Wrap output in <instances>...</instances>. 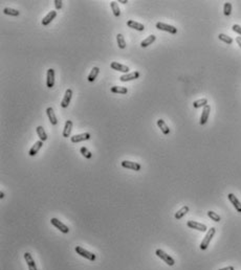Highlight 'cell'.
Listing matches in <instances>:
<instances>
[{
    "mask_svg": "<svg viewBox=\"0 0 241 270\" xmlns=\"http://www.w3.org/2000/svg\"><path fill=\"white\" fill-rule=\"evenodd\" d=\"M74 250H76V252L79 254V256H81L82 258H85V259H87V260H89V261H95V259H96V257H95V253H92V252H90V251H88V250H86V249H84L83 247H81V246H77L76 248H74Z\"/></svg>",
    "mask_w": 241,
    "mask_h": 270,
    "instance_id": "6da1fadb",
    "label": "cell"
},
{
    "mask_svg": "<svg viewBox=\"0 0 241 270\" xmlns=\"http://www.w3.org/2000/svg\"><path fill=\"white\" fill-rule=\"evenodd\" d=\"M215 232H216V229L214 228V227H212V228L209 229V232H207L206 237H204V239L203 240V242H201V244H200V249L201 250H206L207 249L208 246H209V244H210V242H211V240H212L214 235H215Z\"/></svg>",
    "mask_w": 241,
    "mask_h": 270,
    "instance_id": "7a4b0ae2",
    "label": "cell"
},
{
    "mask_svg": "<svg viewBox=\"0 0 241 270\" xmlns=\"http://www.w3.org/2000/svg\"><path fill=\"white\" fill-rule=\"evenodd\" d=\"M155 254H156V256H157L158 258H161V259L164 261V262L167 264V265H169V266H173L174 264H175V261L173 260V258H171L170 256H169V254L166 253L164 250L157 249V250L155 251Z\"/></svg>",
    "mask_w": 241,
    "mask_h": 270,
    "instance_id": "3957f363",
    "label": "cell"
},
{
    "mask_svg": "<svg viewBox=\"0 0 241 270\" xmlns=\"http://www.w3.org/2000/svg\"><path fill=\"white\" fill-rule=\"evenodd\" d=\"M50 223H52L55 227H57L58 229H60V232H62L63 233H68V232H69L68 226H66L64 223H62L61 221H59L57 218H52V220H50Z\"/></svg>",
    "mask_w": 241,
    "mask_h": 270,
    "instance_id": "277c9868",
    "label": "cell"
},
{
    "mask_svg": "<svg viewBox=\"0 0 241 270\" xmlns=\"http://www.w3.org/2000/svg\"><path fill=\"white\" fill-rule=\"evenodd\" d=\"M156 28L161 29V31L168 32H170V34H176V32H177V28H175V26L166 24V23H162V22H157V23H156Z\"/></svg>",
    "mask_w": 241,
    "mask_h": 270,
    "instance_id": "5b68a950",
    "label": "cell"
},
{
    "mask_svg": "<svg viewBox=\"0 0 241 270\" xmlns=\"http://www.w3.org/2000/svg\"><path fill=\"white\" fill-rule=\"evenodd\" d=\"M187 225H188V227H190V228L199 230V232H207V230H208V227L206 226V225L201 224V223H198V222H196V221H188Z\"/></svg>",
    "mask_w": 241,
    "mask_h": 270,
    "instance_id": "8992f818",
    "label": "cell"
},
{
    "mask_svg": "<svg viewBox=\"0 0 241 270\" xmlns=\"http://www.w3.org/2000/svg\"><path fill=\"white\" fill-rule=\"evenodd\" d=\"M55 85V70L49 68L46 73V86L48 88H52Z\"/></svg>",
    "mask_w": 241,
    "mask_h": 270,
    "instance_id": "52a82bcc",
    "label": "cell"
},
{
    "mask_svg": "<svg viewBox=\"0 0 241 270\" xmlns=\"http://www.w3.org/2000/svg\"><path fill=\"white\" fill-rule=\"evenodd\" d=\"M122 167L125 168V169H130L133 171H140L141 166L137 162H133V161H129V160H124L122 161Z\"/></svg>",
    "mask_w": 241,
    "mask_h": 270,
    "instance_id": "ba28073f",
    "label": "cell"
},
{
    "mask_svg": "<svg viewBox=\"0 0 241 270\" xmlns=\"http://www.w3.org/2000/svg\"><path fill=\"white\" fill-rule=\"evenodd\" d=\"M110 67L112 68L113 70H117V71H120V72H125V73H128L129 72V67L126 65H123V64H120L119 62H112L110 64Z\"/></svg>",
    "mask_w": 241,
    "mask_h": 270,
    "instance_id": "9c48e42d",
    "label": "cell"
},
{
    "mask_svg": "<svg viewBox=\"0 0 241 270\" xmlns=\"http://www.w3.org/2000/svg\"><path fill=\"white\" fill-rule=\"evenodd\" d=\"M140 78V72L138 71H133V72L130 73H126L124 76H122L120 78V80L122 82H129V81H133L135 79H138Z\"/></svg>",
    "mask_w": 241,
    "mask_h": 270,
    "instance_id": "30bf717a",
    "label": "cell"
},
{
    "mask_svg": "<svg viewBox=\"0 0 241 270\" xmlns=\"http://www.w3.org/2000/svg\"><path fill=\"white\" fill-rule=\"evenodd\" d=\"M89 138H90L89 133H82V134H78V135H74V136L70 137V140H71V142L78 143L80 142H84V140H88Z\"/></svg>",
    "mask_w": 241,
    "mask_h": 270,
    "instance_id": "8fae6325",
    "label": "cell"
},
{
    "mask_svg": "<svg viewBox=\"0 0 241 270\" xmlns=\"http://www.w3.org/2000/svg\"><path fill=\"white\" fill-rule=\"evenodd\" d=\"M71 97H72V90L71 89H67L65 91V94H64V98L61 102V107L62 108H67L69 103H70V100H71Z\"/></svg>",
    "mask_w": 241,
    "mask_h": 270,
    "instance_id": "7c38bea8",
    "label": "cell"
},
{
    "mask_svg": "<svg viewBox=\"0 0 241 270\" xmlns=\"http://www.w3.org/2000/svg\"><path fill=\"white\" fill-rule=\"evenodd\" d=\"M24 259L26 261V264L28 266V270H37V267H36V263L34 259H33L32 254L29 252H25L24 253Z\"/></svg>",
    "mask_w": 241,
    "mask_h": 270,
    "instance_id": "4fadbf2b",
    "label": "cell"
},
{
    "mask_svg": "<svg viewBox=\"0 0 241 270\" xmlns=\"http://www.w3.org/2000/svg\"><path fill=\"white\" fill-rule=\"evenodd\" d=\"M228 200L231 201L232 204L234 205V208H236V211L238 212H241V203H240V201L237 199V197L235 196L234 194H228Z\"/></svg>",
    "mask_w": 241,
    "mask_h": 270,
    "instance_id": "5bb4252c",
    "label": "cell"
},
{
    "mask_svg": "<svg viewBox=\"0 0 241 270\" xmlns=\"http://www.w3.org/2000/svg\"><path fill=\"white\" fill-rule=\"evenodd\" d=\"M210 111H211V107L209 105L203 107V113H201V116H200V125H204L208 122V118H209V115H210Z\"/></svg>",
    "mask_w": 241,
    "mask_h": 270,
    "instance_id": "9a60e30c",
    "label": "cell"
},
{
    "mask_svg": "<svg viewBox=\"0 0 241 270\" xmlns=\"http://www.w3.org/2000/svg\"><path fill=\"white\" fill-rule=\"evenodd\" d=\"M56 17H57V12H56V11L49 12V13H48L46 16L43 18V20H42V24H43L44 26L48 25L54 19H55Z\"/></svg>",
    "mask_w": 241,
    "mask_h": 270,
    "instance_id": "2e32d148",
    "label": "cell"
},
{
    "mask_svg": "<svg viewBox=\"0 0 241 270\" xmlns=\"http://www.w3.org/2000/svg\"><path fill=\"white\" fill-rule=\"evenodd\" d=\"M127 26H129L130 28L135 29V31H138V32H143L145 29V26L141 24V23L135 22L134 20H128L127 21Z\"/></svg>",
    "mask_w": 241,
    "mask_h": 270,
    "instance_id": "e0dca14e",
    "label": "cell"
},
{
    "mask_svg": "<svg viewBox=\"0 0 241 270\" xmlns=\"http://www.w3.org/2000/svg\"><path fill=\"white\" fill-rule=\"evenodd\" d=\"M42 146H43V142H42V140H38V142H36L35 145L32 147L31 150H29V152H28L29 156H32L33 157V156L37 155V153L39 152V150L42 148Z\"/></svg>",
    "mask_w": 241,
    "mask_h": 270,
    "instance_id": "ac0fdd59",
    "label": "cell"
},
{
    "mask_svg": "<svg viewBox=\"0 0 241 270\" xmlns=\"http://www.w3.org/2000/svg\"><path fill=\"white\" fill-rule=\"evenodd\" d=\"M46 113H47V116L48 118H49V122H52V125L56 126L57 122H58V121H57V118L55 115V112H54V109L52 107H48L46 109Z\"/></svg>",
    "mask_w": 241,
    "mask_h": 270,
    "instance_id": "d6986e66",
    "label": "cell"
},
{
    "mask_svg": "<svg viewBox=\"0 0 241 270\" xmlns=\"http://www.w3.org/2000/svg\"><path fill=\"white\" fill-rule=\"evenodd\" d=\"M157 126H158L159 129H161L162 132L165 135H168L169 133H170V129H169V127L167 126V124L165 122L164 119H158V121H157Z\"/></svg>",
    "mask_w": 241,
    "mask_h": 270,
    "instance_id": "ffe728a7",
    "label": "cell"
},
{
    "mask_svg": "<svg viewBox=\"0 0 241 270\" xmlns=\"http://www.w3.org/2000/svg\"><path fill=\"white\" fill-rule=\"evenodd\" d=\"M71 128H72V122L71 121H66L64 130H63V137H69V136H70Z\"/></svg>",
    "mask_w": 241,
    "mask_h": 270,
    "instance_id": "44dd1931",
    "label": "cell"
},
{
    "mask_svg": "<svg viewBox=\"0 0 241 270\" xmlns=\"http://www.w3.org/2000/svg\"><path fill=\"white\" fill-rule=\"evenodd\" d=\"M99 72H100V68L93 67L91 71H90V73L88 74V77H87V80H88L89 82H95V80L96 79V77H98Z\"/></svg>",
    "mask_w": 241,
    "mask_h": 270,
    "instance_id": "7402d4cb",
    "label": "cell"
},
{
    "mask_svg": "<svg viewBox=\"0 0 241 270\" xmlns=\"http://www.w3.org/2000/svg\"><path fill=\"white\" fill-rule=\"evenodd\" d=\"M155 39H156V37L154 35H150L149 37H147L146 39H145V40H143L141 42V47H147V46H149V45H151L153 42L155 41Z\"/></svg>",
    "mask_w": 241,
    "mask_h": 270,
    "instance_id": "603a6c76",
    "label": "cell"
},
{
    "mask_svg": "<svg viewBox=\"0 0 241 270\" xmlns=\"http://www.w3.org/2000/svg\"><path fill=\"white\" fill-rule=\"evenodd\" d=\"M36 130H37V134H38L40 140H42V142H45V140L47 139V135H46V133H45L43 127H42V126H38V127L36 128Z\"/></svg>",
    "mask_w": 241,
    "mask_h": 270,
    "instance_id": "cb8c5ba5",
    "label": "cell"
},
{
    "mask_svg": "<svg viewBox=\"0 0 241 270\" xmlns=\"http://www.w3.org/2000/svg\"><path fill=\"white\" fill-rule=\"evenodd\" d=\"M111 92L112 93H120V94H125L128 92V89L126 87H120V86H113L111 87Z\"/></svg>",
    "mask_w": 241,
    "mask_h": 270,
    "instance_id": "d4e9b609",
    "label": "cell"
},
{
    "mask_svg": "<svg viewBox=\"0 0 241 270\" xmlns=\"http://www.w3.org/2000/svg\"><path fill=\"white\" fill-rule=\"evenodd\" d=\"M188 212H189V206H182V208L176 212L174 217H175V219H177V220H179V219H182L185 215H187Z\"/></svg>",
    "mask_w": 241,
    "mask_h": 270,
    "instance_id": "484cf974",
    "label": "cell"
},
{
    "mask_svg": "<svg viewBox=\"0 0 241 270\" xmlns=\"http://www.w3.org/2000/svg\"><path fill=\"white\" fill-rule=\"evenodd\" d=\"M116 41H117V45H119V47L120 49H124L126 47V41L124 37H123L122 34H117L116 35Z\"/></svg>",
    "mask_w": 241,
    "mask_h": 270,
    "instance_id": "4316f807",
    "label": "cell"
},
{
    "mask_svg": "<svg viewBox=\"0 0 241 270\" xmlns=\"http://www.w3.org/2000/svg\"><path fill=\"white\" fill-rule=\"evenodd\" d=\"M208 105V100L207 98H200V100H197L193 103V106L194 108H200V107H206Z\"/></svg>",
    "mask_w": 241,
    "mask_h": 270,
    "instance_id": "83f0119b",
    "label": "cell"
},
{
    "mask_svg": "<svg viewBox=\"0 0 241 270\" xmlns=\"http://www.w3.org/2000/svg\"><path fill=\"white\" fill-rule=\"evenodd\" d=\"M110 7H111V8H112V12H113L114 16L119 17L120 15V8H119V4H117V2L111 1V2H110Z\"/></svg>",
    "mask_w": 241,
    "mask_h": 270,
    "instance_id": "f1b7e54d",
    "label": "cell"
},
{
    "mask_svg": "<svg viewBox=\"0 0 241 270\" xmlns=\"http://www.w3.org/2000/svg\"><path fill=\"white\" fill-rule=\"evenodd\" d=\"M3 13L5 15H10V16H19L20 15V12L17 11V10H14V8H3Z\"/></svg>",
    "mask_w": 241,
    "mask_h": 270,
    "instance_id": "f546056e",
    "label": "cell"
},
{
    "mask_svg": "<svg viewBox=\"0 0 241 270\" xmlns=\"http://www.w3.org/2000/svg\"><path fill=\"white\" fill-rule=\"evenodd\" d=\"M218 38H219V40L223 41L224 43H227V44L233 43V39H232L231 37H228V36H227V35H224V34H219Z\"/></svg>",
    "mask_w": 241,
    "mask_h": 270,
    "instance_id": "4dcf8cb0",
    "label": "cell"
},
{
    "mask_svg": "<svg viewBox=\"0 0 241 270\" xmlns=\"http://www.w3.org/2000/svg\"><path fill=\"white\" fill-rule=\"evenodd\" d=\"M80 152H81V154L84 156V157L87 158V159H90V158L92 157L91 152H89L88 150H87V148H85V147H82V148L80 149Z\"/></svg>",
    "mask_w": 241,
    "mask_h": 270,
    "instance_id": "1f68e13d",
    "label": "cell"
},
{
    "mask_svg": "<svg viewBox=\"0 0 241 270\" xmlns=\"http://www.w3.org/2000/svg\"><path fill=\"white\" fill-rule=\"evenodd\" d=\"M232 13V4L230 2H225L223 5V14L225 16H230Z\"/></svg>",
    "mask_w": 241,
    "mask_h": 270,
    "instance_id": "d6a6232c",
    "label": "cell"
},
{
    "mask_svg": "<svg viewBox=\"0 0 241 270\" xmlns=\"http://www.w3.org/2000/svg\"><path fill=\"white\" fill-rule=\"evenodd\" d=\"M208 216H209V217L212 219L213 221H215V222H219L221 220V218H220V216L219 215H217L216 212H212V211H209L208 212Z\"/></svg>",
    "mask_w": 241,
    "mask_h": 270,
    "instance_id": "836d02e7",
    "label": "cell"
},
{
    "mask_svg": "<svg viewBox=\"0 0 241 270\" xmlns=\"http://www.w3.org/2000/svg\"><path fill=\"white\" fill-rule=\"evenodd\" d=\"M233 31H234L235 32H237V34L241 35V26L238 25V24H234V25H233Z\"/></svg>",
    "mask_w": 241,
    "mask_h": 270,
    "instance_id": "e575fe53",
    "label": "cell"
},
{
    "mask_svg": "<svg viewBox=\"0 0 241 270\" xmlns=\"http://www.w3.org/2000/svg\"><path fill=\"white\" fill-rule=\"evenodd\" d=\"M55 5H56L57 10H61V8H62V1H61V0H55Z\"/></svg>",
    "mask_w": 241,
    "mask_h": 270,
    "instance_id": "d590c367",
    "label": "cell"
},
{
    "mask_svg": "<svg viewBox=\"0 0 241 270\" xmlns=\"http://www.w3.org/2000/svg\"><path fill=\"white\" fill-rule=\"evenodd\" d=\"M219 270H235L233 266H228V267H225V268H221Z\"/></svg>",
    "mask_w": 241,
    "mask_h": 270,
    "instance_id": "8d00e7d4",
    "label": "cell"
},
{
    "mask_svg": "<svg viewBox=\"0 0 241 270\" xmlns=\"http://www.w3.org/2000/svg\"><path fill=\"white\" fill-rule=\"evenodd\" d=\"M236 42H237L238 45H239L240 48H241V37H237V38H236Z\"/></svg>",
    "mask_w": 241,
    "mask_h": 270,
    "instance_id": "74e56055",
    "label": "cell"
},
{
    "mask_svg": "<svg viewBox=\"0 0 241 270\" xmlns=\"http://www.w3.org/2000/svg\"><path fill=\"white\" fill-rule=\"evenodd\" d=\"M119 2H120V3H124V4H125V3H127L128 1H127V0H120Z\"/></svg>",
    "mask_w": 241,
    "mask_h": 270,
    "instance_id": "f35d334b",
    "label": "cell"
},
{
    "mask_svg": "<svg viewBox=\"0 0 241 270\" xmlns=\"http://www.w3.org/2000/svg\"><path fill=\"white\" fill-rule=\"evenodd\" d=\"M3 197H4V193H3V192H0V198L2 199Z\"/></svg>",
    "mask_w": 241,
    "mask_h": 270,
    "instance_id": "ab89813d",
    "label": "cell"
}]
</instances>
